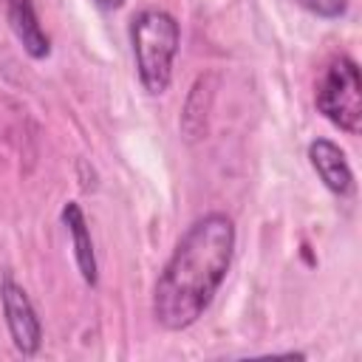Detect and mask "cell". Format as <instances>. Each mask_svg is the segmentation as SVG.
Wrapping results in <instances>:
<instances>
[{"label":"cell","mask_w":362,"mask_h":362,"mask_svg":"<svg viewBox=\"0 0 362 362\" xmlns=\"http://www.w3.org/2000/svg\"><path fill=\"white\" fill-rule=\"evenodd\" d=\"M0 305H3V317H6L14 348L23 356H34L42 345V322H40L25 288L17 280H11L8 274L0 280Z\"/></svg>","instance_id":"4"},{"label":"cell","mask_w":362,"mask_h":362,"mask_svg":"<svg viewBox=\"0 0 362 362\" xmlns=\"http://www.w3.org/2000/svg\"><path fill=\"white\" fill-rule=\"evenodd\" d=\"M6 3V17L8 25L17 37V42L23 45V51L31 59H45L51 54V40L40 25V17L34 11L31 0H3Z\"/></svg>","instance_id":"7"},{"label":"cell","mask_w":362,"mask_h":362,"mask_svg":"<svg viewBox=\"0 0 362 362\" xmlns=\"http://www.w3.org/2000/svg\"><path fill=\"white\" fill-rule=\"evenodd\" d=\"M130 45L136 59V74L150 96L170 88L173 59L181 45V28L173 14L161 8H144L130 20Z\"/></svg>","instance_id":"2"},{"label":"cell","mask_w":362,"mask_h":362,"mask_svg":"<svg viewBox=\"0 0 362 362\" xmlns=\"http://www.w3.org/2000/svg\"><path fill=\"white\" fill-rule=\"evenodd\" d=\"M317 110L351 136L362 130V85L359 68L351 57H337L325 68L317 85Z\"/></svg>","instance_id":"3"},{"label":"cell","mask_w":362,"mask_h":362,"mask_svg":"<svg viewBox=\"0 0 362 362\" xmlns=\"http://www.w3.org/2000/svg\"><path fill=\"white\" fill-rule=\"evenodd\" d=\"M308 161L320 181L334 192V195H351L354 192V173L345 158V153L331 141V139H314L308 144Z\"/></svg>","instance_id":"5"},{"label":"cell","mask_w":362,"mask_h":362,"mask_svg":"<svg viewBox=\"0 0 362 362\" xmlns=\"http://www.w3.org/2000/svg\"><path fill=\"white\" fill-rule=\"evenodd\" d=\"M62 218V226L71 238V246H74V260H76V269L82 274V280L88 286H96L99 280V272H96V252H93V240H90V226H88V218L82 212V206L76 201H68L59 212Z\"/></svg>","instance_id":"6"},{"label":"cell","mask_w":362,"mask_h":362,"mask_svg":"<svg viewBox=\"0 0 362 362\" xmlns=\"http://www.w3.org/2000/svg\"><path fill=\"white\" fill-rule=\"evenodd\" d=\"M235 255V223L206 212L187 226L153 288V317L164 331H184L209 308Z\"/></svg>","instance_id":"1"},{"label":"cell","mask_w":362,"mask_h":362,"mask_svg":"<svg viewBox=\"0 0 362 362\" xmlns=\"http://www.w3.org/2000/svg\"><path fill=\"white\" fill-rule=\"evenodd\" d=\"M105 8H122L124 6V0H99Z\"/></svg>","instance_id":"9"},{"label":"cell","mask_w":362,"mask_h":362,"mask_svg":"<svg viewBox=\"0 0 362 362\" xmlns=\"http://www.w3.org/2000/svg\"><path fill=\"white\" fill-rule=\"evenodd\" d=\"M294 3L317 17H325V20H337L348 11V0H294Z\"/></svg>","instance_id":"8"}]
</instances>
